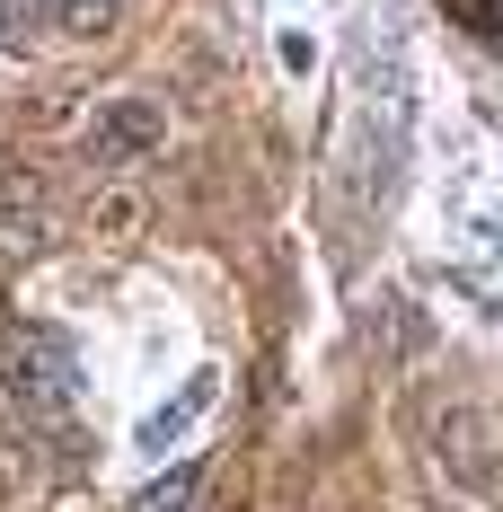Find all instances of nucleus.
Segmentation results:
<instances>
[{"label":"nucleus","instance_id":"f257e3e1","mask_svg":"<svg viewBox=\"0 0 503 512\" xmlns=\"http://www.w3.org/2000/svg\"><path fill=\"white\" fill-rule=\"evenodd\" d=\"M9 389H18V407L71 415V398H80V362H71V345H62L53 327H27V345L9 354Z\"/></svg>","mask_w":503,"mask_h":512},{"label":"nucleus","instance_id":"f03ea898","mask_svg":"<svg viewBox=\"0 0 503 512\" xmlns=\"http://www.w3.org/2000/svg\"><path fill=\"white\" fill-rule=\"evenodd\" d=\"M168 142V115H159L151 98H115L89 124V159H142V151H159Z\"/></svg>","mask_w":503,"mask_h":512},{"label":"nucleus","instance_id":"39448f33","mask_svg":"<svg viewBox=\"0 0 503 512\" xmlns=\"http://www.w3.org/2000/svg\"><path fill=\"white\" fill-rule=\"evenodd\" d=\"M45 18H62V0H0V45H36Z\"/></svg>","mask_w":503,"mask_h":512},{"label":"nucleus","instance_id":"423d86ee","mask_svg":"<svg viewBox=\"0 0 503 512\" xmlns=\"http://www.w3.org/2000/svg\"><path fill=\"white\" fill-rule=\"evenodd\" d=\"M115 9L124 0H62V27L71 36H98V27H115Z\"/></svg>","mask_w":503,"mask_h":512},{"label":"nucleus","instance_id":"20e7f679","mask_svg":"<svg viewBox=\"0 0 503 512\" xmlns=\"http://www.w3.org/2000/svg\"><path fill=\"white\" fill-rule=\"evenodd\" d=\"M203 398H212V371H203V380L186 389V398H177V407H159L151 424H142V442H151V451H168V442H177V433H186V424L203 415Z\"/></svg>","mask_w":503,"mask_h":512},{"label":"nucleus","instance_id":"7ed1b4c3","mask_svg":"<svg viewBox=\"0 0 503 512\" xmlns=\"http://www.w3.org/2000/svg\"><path fill=\"white\" fill-rule=\"evenodd\" d=\"M133 512H203V468H168L159 486H142Z\"/></svg>","mask_w":503,"mask_h":512}]
</instances>
